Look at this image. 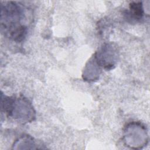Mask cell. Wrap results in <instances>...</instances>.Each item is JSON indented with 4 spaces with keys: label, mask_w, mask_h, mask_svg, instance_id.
<instances>
[{
    "label": "cell",
    "mask_w": 150,
    "mask_h": 150,
    "mask_svg": "<svg viewBox=\"0 0 150 150\" xmlns=\"http://www.w3.org/2000/svg\"><path fill=\"white\" fill-rule=\"evenodd\" d=\"M100 66L93 56L88 61V65L86 66L84 70V73L83 74V79L88 81H94V80L97 79L100 73Z\"/></svg>",
    "instance_id": "cell-4"
},
{
    "label": "cell",
    "mask_w": 150,
    "mask_h": 150,
    "mask_svg": "<svg viewBox=\"0 0 150 150\" xmlns=\"http://www.w3.org/2000/svg\"><path fill=\"white\" fill-rule=\"evenodd\" d=\"M97 63L106 70L114 67L118 58V50L115 45L107 43L103 45L94 54Z\"/></svg>",
    "instance_id": "cell-3"
},
{
    "label": "cell",
    "mask_w": 150,
    "mask_h": 150,
    "mask_svg": "<svg viewBox=\"0 0 150 150\" xmlns=\"http://www.w3.org/2000/svg\"><path fill=\"white\" fill-rule=\"evenodd\" d=\"M129 16L135 20H139L142 19L144 15V9L142 2H132L129 4Z\"/></svg>",
    "instance_id": "cell-5"
},
{
    "label": "cell",
    "mask_w": 150,
    "mask_h": 150,
    "mask_svg": "<svg viewBox=\"0 0 150 150\" xmlns=\"http://www.w3.org/2000/svg\"><path fill=\"white\" fill-rule=\"evenodd\" d=\"M25 13V8L15 2H7L1 5V30L15 42H22L26 36Z\"/></svg>",
    "instance_id": "cell-1"
},
{
    "label": "cell",
    "mask_w": 150,
    "mask_h": 150,
    "mask_svg": "<svg viewBox=\"0 0 150 150\" xmlns=\"http://www.w3.org/2000/svg\"><path fill=\"white\" fill-rule=\"evenodd\" d=\"M1 109L8 117H12L22 123L31 122L35 118L31 103L23 97H8L2 94Z\"/></svg>",
    "instance_id": "cell-2"
}]
</instances>
